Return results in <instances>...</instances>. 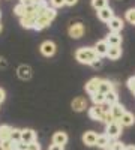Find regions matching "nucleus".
<instances>
[{"mask_svg": "<svg viewBox=\"0 0 135 150\" xmlns=\"http://www.w3.org/2000/svg\"><path fill=\"white\" fill-rule=\"evenodd\" d=\"M99 57L95 51V47L90 48V47H81L75 51V59L83 65H92L93 62Z\"/></svg>", "mask_w": 135, "mask_h": 150, "instance_id": "nucleus-1", "label": "nucleus"}, {"mask_svg": "<svg viewBox=\"0 0 135 150\" xmlns=\"http://www.w3.org/2000/svg\"><path fill=\"white\" fill-rule=\"evenodd\" d=\"M122 129H123V125H122V122H120V120H114L113 123L107 125L105 134H107L111 140H114V138H117V137L122 134Z\"/></svg>", "mask_w": 135, "mask_h": 150, "instance_id": "nucleus-2", "label": "nucleus"}, {"mask_svg": "<svg viewBox=\"0 0 135 150\" xmlns=\"http://www.w3.org/2000/svg\"><path fill=\"white\" fill-rule=\"evenodd\" d=\"M69 36L72 39H80V38L84 35V26L81 23H74L69 26V30H68Z\"/></svg>", "mask_w": 135, "mask_h": 150, "instance_id": "nucleus-3", "label": "nucleus"}, {"mask_svg": "<svg viewBox=\"0 0 135 150\" xmlns=\"http://www.w3.org/2000/svg\"><path fill=\"white\" fill-rule=\"evenodd\" d=\"M39 50H41V53H42L45 57H51V56H54L57 47H56V44H54L53 41H45V42L41 44Z\"/></svg>", "mask_w": 135, "mask_h": 150, "instance_id": "nucleus-4", "label": "nucleus"}, {"mask_svg": "<svg viewBox=\"0 0 135 150\" xmlns=\"http://www.w3.org/2000/svg\"><path fill=\"white\" fill-rule=\"evenodd\" d=\"M101 81H102V78H98V77H95V78L89 80L87 83H86V92H87L90 96H92V95H95V93H98V92H99Z\"/></svg>", "mask_w": 135, "mask_h": 150, "instance_id": "nucleus-5", "label": "nucleus"}, {"mask_svg": "<svg viewBox=\"0 0 135 150\" xmlns=\"http://www.w3.org/2000/svg\"><path fill=\"white\" fill-rule=\"evenodd\" d=\"M71 107L74 111H84L86 108H87V99L83 98V96H77V98H74V101L71 102Z\"/></svg>", "mask_w": 135, "mask_h": 150, "instance_id": "nucleus-6", "label": "nucleus"}, {"mask_svg": "<svg viewBox=\"0 0 135 150\" xmlns=\"http://www.w3.org/2000/svg\"><path fill=\"white\" fill-rule=\"evenodd\" d=\"M98 18H99L101 21H104V23H110L114 18V12H113V9L110 6H107V8L101 9V11H98Z\"/></svg>", "mask_w": 135, "mask_h": 150, "instance_id": "nucleus-7", "label": "nucleus"}, {"mask_svg": "<svg viewBox=\"0 0 135 150\" xmlns=\"http://www.w3.org/2000/svg\"><path fill=\"white\" fill-rule=\"evenodd\" d=\"M98 137H99V135H98L95 131H87V132H84V134H83V143H84L86 146H89V147L96 146Z\"/></svg>", "mask_w": 135, "mask_h": 150, "instance_id": "nucleus-8", "label": "nucleus"}, {"mask_svg": "<svg viewBox=\"0 0 135 150\" xmlns=\"http://www.w3.org/2000/svg\"><path fill=\"white\" fill-rule=\"evenodd\" d=\"M108 29H110V32H113V33H120L122 30H123V20L114 17L111 21L108 23Z\"/></svg>", "mask_w": 135, "mask_h": 150, "instance_id": "nucleus-9", "label": "nucleus"}, {"mask_svg": "<svg viewBox=\"0 0 135 150\" xmlns=\"http://www.w3.org/2000/svg\"><path fill=\"white\" fill-rule=\"evenodd\" d=\"M108 50H110V45L107 44V41H105V39L98 41V42H96V45H95V51H96V54L99 56V57L107 56V54H108Z\"/></svg>", "mask_w": 135, "mask_h": 150, "instance_id": "nucleus-10", "label": "nucleus"}, {"mask_svg": "<svg viewBox=\"0 0 135 150\" xmlns=\"http://www.w3.org/2000/svg\"><path fill=\"white\" fill-rule=\"evenodd\" d=\"M68 143V134L63 131H57L53 135V144H60V146H65Z\"/></svg>", "mask_w": 135, "mask_h": 150, "instance_id": "nucleus-11", "label": "nucleus"}, {"mask_svg": "<svg viewBox=\"0 0 135 150\" xmlns=\"http://www.w3.org/2000/svg\"><path fill=\"white\" fill-rule=\"evenodd\" d=\"M105 41L110 47H116V45H120L122 44V36L120 33H113V32H110L108 36L105 38Z\"/></svg>", "mask_w": 135, "mask_h": 150, "instance_id": "nucleus-12", "label": "nucleus"}, {"mask_svg": "<svg viewBox=\"0 0 135 150\" xmlns=\"http://www.w3.org/2000/svg\"><path fill=\"white\" fill-rule=\"evenodd\" d=\"M17 74L21 80H30L32 78V68L27 66V65H21L18 69H17Z\"/></svg>", "mask_w": 135, "mask_h": 150, "instance_id": "nucleus-13", "label": "nucleus"}, {"mask_svg": "<svg viewBox=\"0 0 135 150\" xmlns=\"http://www.w3.org/2000/svg\"><path fill=\"white\" fill-rule=\"evenodd\" d=\"M89 117H90L92 120H99V122H102V119H104V111H102V108L98 107V105H95L93 108H90V110H89Z\"/></svg>", "mask_w": 135, "mask_h": 150, "instance_id": "nucleus-14", "label": "nucleus"}, {"mask_svg": "<svg viewBox=\"0 0 135 150\" xmlns=\"http://www.w3.org/2000/svg\"><path fill=\"white\" fill-rule=\"evenodd\" d=\"M21 141H24V143H27V144H30V143L36 141V132H35L33 129H23V135H21Z\"/></svg>", "mask_w": 135, "mask_h": 150, "instance_id": "nucleus-15", "label": "nucleus"}, {"mask_svg": "<svg viewBox=\"0 0 135 150\" xmlns=\"http://www.w3.org/2000/svg\"><path fill=\"white\" fill-rule=\"evenodd\" d=\"M125 112H126V110H125V107L122 104H116V105L111 107V114L114 116L116 120H120L122 117L125 116Z\"/></svg>", "mask_w": 135, "mask_h": 150, "instance_id": "nucleus-16", "label": "nucleus"}, {"mask_svg": "<svg viewBox=\"0 0 135 150\" xmlns=\"http://www.w3.org/2000/svg\"><path fill=\"white\" fill-rule=\"evenodd\" d=\"M12 129H14V128H11L9 125H0V141L11 140Z\"/></svg>", "mask_w": 135, "mask_h": 150, "instance_id": "nucleus-17", "label": "nucleus"}, {"mask_svg": "<svg viewBox=\"0 0 135 150\" xmlns=\"http://www.w3.org/2000/svg\"><path fill=\"white\" fill-rule=\"evenodd\" d=\"M96 146L105 150L107 147H110V146H111V138H110V137H108L107 134H102V135H99V137H98Z\"/></svg>", "mask_w": 135, "mask_h": 150, "instance_id": "nucleus-18", "label": "nucleus"}, {"mask_svg": "<svg viewBox=\"0 0 135 150\" xmlns=\"http://www.w3.org/2000/svg\"><path fill=\"white\" fill-rule=\"evenodd\" d=\"M120 56H122V47H120V45L110 47V50H108V54H107V57H108L110 60H117Z\"/></svg>", "mask_w": 135, "mask_h": 150, "instance_id": "nucleus-19", "label": "nucleus"}, {"mask_svg": "<svg viewBox=\"0 0 135 150\" xmlns=\"http://www.w3.org/2000/svg\"><path fill=\"white\" fill-rule=\"evenodd\" d=\"M51 24V20H48L45 15H41L38 20H36V26H35V30H42L45 27H48Z\"/></svg>", "mask_w": 135, "mask_h": 150, "instance_id": "nucleus-20", "label": "nucleus"}, {"mask_svg": "<svg viewBox=\"0 0 135 150\" xmlns=\"http://www.w3.org/2000/svg\"><path fill=\"white\" fill-rule=\"evenodd\" d=\"M20 23L24 29H35V26H36V20L32 18V17H27V15L20 18Z\"/></svg>", "mask_w": 135, "mask_h": 150, "instance_id": "nucleus-21", "label": "nucleus"}, {"mask_svg": "<svg viewBox=\"0 0 135 150\" xmlns=\"http://www.w3.org/2000/svg\"><path fill=\"white\" fill-rule=\"evenodd\" d=\"M120 122H122V125H123V126H132V125L135 123V116L132 114V112L126 111L125 116L120 119Z\"/></svg>", "mask_w": 135, "mask_h": 150, "instance_id": "nucleus-22", "label": "nucleus"}, {"mask_svg": "<svg viewBox=\"0 0 135 150\" xmlns=\"http://www.w3.org/2000/svg\"><path fill=\"white\" fill-rule=\"evenodd\" d=\"M105 102L108 104V105H116V104H119V96H117V93L114 92V90H111L110 93H107L105 95Z\"/></svg>", "mask_w": 135, "mask_h": 150, "instance_id": "nucleus-23", "label": "nucleus"}, {"mask_svg": "<svg viewBox=\"0 0 135 150\" xmlns=\"http://www.w3.org/2000/svg\"><path fill=\"white\" fill-rule=\"evenodd\" d=\"M111 90H113V84L110 83L108 80H102L101 81V86H99V92L104 93V95H107V93H110Z\"/></svg>", "mask_w": 135, "mask_h": 150, "instance_id": "nucleus-24", "label": "nucleus"}, {"mask_svg": "<svg viewBox=\"0 0 135 150\" xmlns=\"http://www.w3.org/2000/svg\"><path fill=\"white\" fill-rule=\"evenodd\" d=\"M92 101H93V104H95V105L101 107L102 104H105V95H104V93H101V92H98V93L92 95Z\"/></svg>", "mask_w": 135, "mask_h": 150, "instance_id": "nucleus-25", "label": "nucleus"}, {"mask_svg": "<svg viewBox=\"0 0 135 150\" xmlns=\"http://www.w3.org/2000/svg\"><path fill=\"white\" fill-rule=\"evenodd\" d=\"M26 12H27V8L24 6L21 2H20V3H18V5L14 8V14H15L17 17H20V18H23L24 15H26Z\"/></svg>", "mask_w": 135, "mask_h": 150, "instance_id": "nucleus-26", "label": "nucleus"}, {"mask_svg": "<svg viewBox=\"0 0 135 150\" xmlns=\"http://www.w3.org/2000/svg\"><path fill=\"white\" fill-rule=\"evenodd\" d=\"M92 6L96 11H101V9L108 6V0H92Z\"/></svg>", "mask_w": 135, "mask_h": 150, "instance_id": "nucleus-27", "label": "nucleus"}, {"mask_svg": "<svg viewBox=\"0 0 135 150\" xmlns=\"http://www.w3.org/2000/svg\"><path fill=\"white\" fill-rule=\"evenodd\" d=\"M21 135H23V129L14 128V129H12V134H11V140L20 143V141H21Z\"/></svg>", "mask_w": 135, "mask_h": 150, "instance_id": "nucleus-28", "label": "nucleus"}, {"mask_svg": "<svg viewBox=\"0 0 135 150\" xmlns=\"http://www.w3.org/2000/svg\"><path fill=\"white\" fill-rule=\"evenodd\" d=\"M125 18H126V21H128V23L135 24V8H132V9L126 11V15H125Z\"/></svg>", "mask_w": 135, "mask_h": 150, "instance_id": "nucleus-29", "label": "nucleus"}, {"mask_svg": "<svg viewBox=\"0 0 135 150\" xmlns=\"http://www.w3.org/2000/svg\"><path fill=\"white\" fill-rule=\"evenodd\" d=\"M0 150H12V140L0 141Z\"/></svg>", "mask_w": 135, "mask_h": 150, "instance_id": "nucleus-30", "label": "nucleus"}, {"mask_svg": "<svg viewBox=\"0 0 135 150\" xmlns=\"http://www.w3.org/2000/svg\"><path fill=\"white\" fill-rule=\"evenodd\" d=\"M50 3H51V8H62L65 6V0H50Z\"/></svg>", "mask_w": 135, "mask_h": 150, "instance_id": "nucleus-31", "label": "nucleus"}, {"mask_svg": "<svg viewBox=\"0 0 135 150\" xmlns=\"http://www.w3.org/2000/svg\"><path fill=\"white\" fill-rule=\"evenodd\" d=\"M111 147H114V150H125V149H126V146H125L123 143H120V141L111 143Z\"/></svg>", "mask_w": 135, "mask_h": 150, "instance_id": "nucleus-32", "label": "nucleus"}, {"mask_svg": "<svg viewBox=\"0 0 135 150\" xmlns=\"http://www.w3.org/2000/svg\"><path fill=\"white\" fill-rule=\"evenodd\" d=\"M128 87H129V90H132L135 93V77H131L128 80Z\"/></svg>", "mask_w": 135, "mask_h": 150, "instance_id": "nucleus-33", "label": "nucleus"}, {"mask_svg": "<svg viewBox=\"0 0 135 150\" xmlns=\"http://www.w3.org/2000/svg\"><path fill=\"white\" fill-rule=\"evenodd\" d=\"M29 150H41V144L38 141H33L29 144Z\"/></svg>", "mask_w": 135, "mask_h": 150, "instance_id": "nucleus-34", "label": "nucleus"}, {"mask_svg": "<svg viewBox=\"0 0 135 150\" xmlns=\"http://www.w3.org/2000/svg\"><path fill=\"white\" fill-rule=\"evenodd\" d=\"M90 66H93V68H101V66H102V60H101V57H98Z\"/></svg>", "mask_w": 135, "mask_h": 150, "instance_id": "nucleus-35", "label": "nucleus"}, {"mask_svg": "<svg viewBox=\"0 0 135 150\" xmlns=\"http://www.w3.org/2000/svg\"><path fill=\"white\" fill-rule=\"evenodd\" d=\"M18 150H29V144L24 143V141H20L18 143Z\"/></svg>", "mask_w": 135, "mask_h": 150, "instance_id": "nucleus-36", "label": "nucleus"}, {"mask_svg": "<svg viewBox=\"0 0 135 150\" xmlns=\"http://www.w3.org/2000/svg\"><path fill=\"white\" fill-rule=\"evenodd\" d=\"M48 150H65L63 146H60V144H51L50 147H48Z\"/></svg>", "mask_w": 135, "mask_h": 150, "instance_id": "nucleus-37", "label": "nucleus"}, {"mask_svg": "<svg viewBox=\"0 0 135 150\" xmlns=\"http://www.w3.org/2000/svg\"><path fill=\"white\" fill-rule=\"evenodd\" d=\"M21 3L26 6V8H29V6H33V5H36L33 0H21Z\"/></svg>", "mask_w": 135, "mask_h": 150, "instance_id": "nucleus-38", "label": "nucleus"}, {"mask_svg": "<svg viewBox=\"0 0 135 150\" xmlns=\"http://www.w3.org/2000/svg\"><path fill=\"white\" fill-rule=\"evenodd\" d=\"M77 2H78V0H65V5H68V6H74V5H77Z\"/></svg>", "mask_w": 135, "mask_h": 150, "instance_id": "nucleus-39", "label": "nucleus"}, {"mask_svg": "<svg viewBox=\"0 0 135 150\" xmlns=\"http://www.w3.org/2000/svg\"><path fill=\"white\" fill-rule=\"evenodd\" d=\"M3 101H5V90L0 89V104H2Z\"/></svg>", "mask_w": 135, "mask_h": 150, "instance_id": "nucleus-40", "label": "nucleus"}, {"mask_svg": "<svg viewBox=\"0 0 135 150\" xmlns=\"http://www.w3.org/2000/svg\"><path fill=\"white\" fill-rule=\"evenodd\" d=\"M6 65H8V63H6V60H5V59H0V66L6 68Z\"/></svg>", "mask_w": 135, "mask_h": 150, "instance_id": "nucleus-41", "label": "nucleus"}, {"mask_svg": "<svg viewBox=\"0 0 135 150\" xmlns=\"http://www.w3.org/2000/svg\"><path fill=\"white\" fill-rule=\"evenodd\" d=\"M125 150H135V146H126Z\"/></svg>", "mask_w": 135, "mask_h": 150, "instance_id": "nucleus-42", "label": "nucleus"}, {"mask_svg": "<svg viewBox=\"0 0 135 150\" xmlns=\"http://www.w3.org/2000/svg\"><path fill=\"white\" fill-rule=\"evenodd\" d=\"M35 3H41V2H44V0H33Z\"/></svg>", "mask_w": 135, "mask_h": 150, "instance_id": "nucleus-43", "label": "nucleus"}, {"mask_svg": "<svg viewBox=\"0 0 135 150\" xmlns=\"http://www.w3.org/2000/svg\"><path fill=\"white\" fill-rule=\"evenodd\" d=\"M105 150H114V147H111V146H110V147H107Z\"/></svg>", "mask_w": 135, "mask_h": 150, "instance_id": "nucleus-44", "label": "nucleus"}, {"mask_svg": "<svg viewBox=\"0 0 135 150\" xmlns=\"http://www.w3.org/2000/svg\"><path fill=\"white\" fill-rule=\"evenodd\" d=\"M0 32H2V23H0Z\"/></svg>", "mask_w": 135, "mask_h": 150, "instance_id": "nucleus-45", "label": "nucleus"}, {"mask_svg": "<svg viewBox=\"0 0 135 150\" xmlns=\"http://www.w3.org/2000/svg\"><path fill=\"white\" fill-rule=\"evenodd\" d=\"M0 15H2V14H0Z\"/></svg>", "mask_w": 135, "mask_h": 150, "instance_id": "nucleus-46", "label": "nucleus"}]
</instances>
